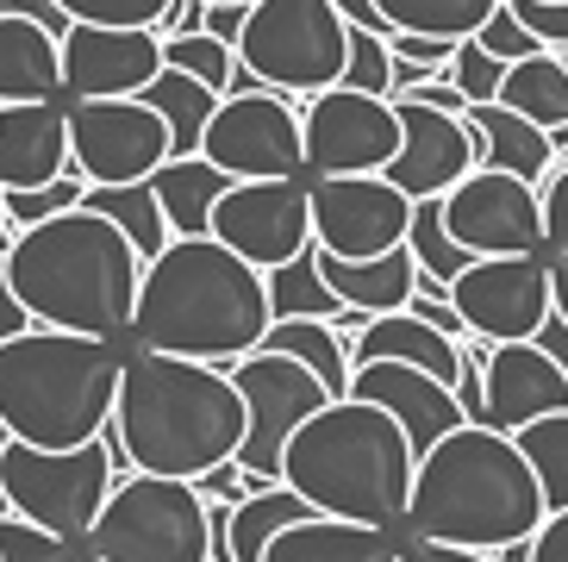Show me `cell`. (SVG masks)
<instances>
[{"label":"cell","mask_w":568,"mask_h":562,"mask_svg":"<svg viewBox=\"0 0 568 562\" xmlns=\"http://www.w3.org/2000/svg\"><path fill=\"white\" fill-rule=\"evenodd\" d=\"M163 76V32L69 26L63 32V94L69 100H138Z\"/></svg>","instance_id":"cell-18"},{"label":"cell","mask_w":568,"mask_h":562,"mask_svg":"<svg viewBox=\"0 0 568 562\" xmlns=\"http://www.w3.org/2000/svg\"><path fill=\"white\" fill-rule=\"evenodd\" d=\"M125 381V350L88 331L32 325L0 344V425L19 444L82 450L106 438Z\"/></svg>","instance_id":"cell-6"},{"label":"cell","mask_w":568,"mask_h":562,"mask_svg":"<svg viewBox=\"0 0 568 562\" xmlns=\"http://www.w3.org/2000/svg\"><path fill=\"white\" fill-rule=\"evenodd\" d=\"M0 194H7V188H0Z\"/></svg>","instance_id":"cell-61"},{"label":"cell","mask_w":568,"mask_h":562,"mask_svg":"<svg viewBox=\"0 0 568 562\" xmlns=\"http://www.w3.org/2000/svg\"><path fill=\"white\" fill-rule=\"evenodd\" d=\"M251 7L256 0H206V32L219 38V44H232L244 38V26H251Z\"/></svg>","instance_id":"cell-49"},{"label":"cell","mask_w":568,"mask_h":562,"mask_svg":"<svg viewBox=\"0 0 568 562\" xmlns=\"http://www.w3.org/2000/svg\"><path fill=\"white\" fill-rule=\"evenodd\" d=\"M282 481L325 519L406 531L418 450L387 407L344 394L294 431V444L282 456Z\"/></svg>","instance_id":"cell-5"},{"label":"cell","mask_w":568,"mask_h":562,"mask_svg":"<svg viewBox=\"0 0 568 562\" xmlns=\"http://www.w3.org/2000/svg\"><path fill=\"white\" fill-rule=\"evenodd\" d=\"M463 119H468V132H475V157H481V169H506V175H518V182L544 188L550 182V169L562 163V157H556V138L544 132V126H531L525 113L500 107V100L468 107Z\"/></svg>","instance_id":"cell-24"},{"label":"cell","mask_w":568,"mask_h":562,"mask_svg":"<svg viewBox=\"0 0 568 562\" xmlns=\"http://www.w3.org/2000/svg\"><path fill=\"white\" fill-rule=\"evenodd\" d=\"M318 269H325V281H332V294L344 300V307H356V313L382 319V313H406L418 294V257L413 250H387V257H368V263H344V257H325L318 250Z\"/></svg>","instance_id":"cell-27"},{"label":"cell","mask_w":568,"mask_h":562,"mask_svg":"<svg viewBox=\"0 0 568 562\" xmlns=\"http://www.w3.org/2000/svg\"><path fill=\"white\" fill-rule=\"evenodd\" d=\"M506 7H513V13L544 38V50L568 57V0H506Z\"/></svg>","instance_id":"cell-46"},{"label":"cell","mask_w":568,"mask_h":562,"mask_svg":"<svg viewBox=\"0 0 568 562\" xmlns=\"http://www.w3.org/2000/svg\"><path fill=\"white\" fill-rule=\"evenodd\" d=\"M268 300H275V319H337L344 331L368 325V313H356V307H344V300L332 294V281L318 269V244L301 250L287 269L268 275Z\"/></svg>","instance_id":"cell-30"},{"label":"cell","mask_w":568,"mask_h":562,"mask_svg":"<svg viewBox=\"0 0 568 562\" xmlns=\"http://www.w3.org/2000/svg\"><path fill=\"white\" fill-rule=\"evenodd\" d=\"M306 119V175H387L406 144L400 100L363 94V88H325L301 107Z\"/></svg>","instance_id":"cell-12"},{"label":"cell","mask_w":568,"mask_h":562,"mask_svg":"<svg viewBox=\"0 0 568 562\" xmlns=\"http://www.w3.org/2000/svg\"><path fill=\"white\" fill-rule=\"evenodd\" d=\"M406 250L418 257V275H425L418 288H425V294H450V281L475 263V257L450 238V225H444V200H418V207H413Z\"/></svg>","instance_id":"cell-36"},{"label":"cell","mask_w":568,"mask_h":562,"mask_svg":"<svg viewBox=\"0 0 568 562\" xmlns=\"http://www.w3.org/2000/svg\"><path fill=\"white\" fill-rule=\"evenodd\" d=\"M537 338H544V344H550V350H556V363H562V369H568V325H562V319H550V325L537 331Z\"/></svg>","instance_id":"cell-56"},{"label":"cell","mask_w":568,"mask_h":562,"mask_svg":"<svg viewBox=\"0 0 568 562\" xmlns=\"http://www.w3.org/2000/svg\"><path fill=\"white\" fill-rule=\"evenodd\" d=\"M82 550H88V544H82ZM82 562H94V556H82Z\"/></svg>","instance_id":"cell-60"},{"label":"cell","mask_w":568,"mask_h":562,"mask_svg":"<svg viewBox=\"0 0 568 562\" xmlns=\"http://www.w3.org/2000/svg\"><path fill=\"white\" fill-rule=\"evenodd\" d=\"M213 238L232 244L263 275L287 269L301 250H313V175H294V182H232L213 213Z\"/></svg>","instance_id":"cell-15"},{"label":"cell","mask_w":568,"mask_h":562,"mask_svg":"<svg viewBox=\"0 0 568 562\" xmlns=\"http://www.w3.org/2000/svg\"><path fill=\"white\" fill-rule=\"evenodd\" d=\"M7 275H13V294L26 300L32 325L88 331L106 344L132 338L144 250L94 207H75L63 219L19 232V244L7 250Z\"/></svg>","instance_id":"cell-4"},{"label":"cell","mask_w":568,"mask_h":562,"mask_svg":"<svg viewBox=\"0 0 568 562\" xmlns=\"http://www.w3.org/2000/svg\"><path fill=\"white\" fill-rule=\"evenodd\" d=\"M7 444H13V431H7V425H0V450H7Z\"/></svg>","instance_id":"cell-58"},{"label":"cell","mask_w":568,"mask_h":562,"mask_svg":"<svg viewBox=\"0 0 568 562\" xmlns=\"http://www.w3.org/2000/svg\"><path fill=\"white\" fill-rule=\"evenodd\" d=\"M481 344V381H487V425L494 431H525L550 413H568V369L544 338L518 344Z\"/></svg>","instance_id":"cell-19"},{"label":"cell","mask_w":568,"mask_h":562,"mask_svg":"<svg viewBox=\"0 0 568 562\" xmlns=\"http://www.w3.org/2000/svg\"><path fill=\"white\" fill-rule=\"evenodd\" d=\"M63 100V32L38 13H0V107Z\"/></svg>","instance_id":"cell-23"},{"label":"cell","mask_w":568,"mask_h":562,"mask_svg":"<svg viewBox=\"0 0 568 562\" xmlns=\"http://www.w3.org/2000/svg\"><path fill=\"white\" fill-rule=\"evenodd\" d=\"M518 450L531 456L537 481H544V500H550V513H562L568 506V413H550L537 419V425L513 431Z\"/></svg>","instance_id":"cell-37"},{"label":"cell","mask_w":568,"mask_h":562,"mask_svg":"<svg viewBox=\"0 0 568 562\" xmlns=\"http://www.w3.org/2000/svg\"><path fill=\"white\" fill-rule=\"evenodd\" d=\"M444 225L468 257H531L544 250V200L506 169H475L444 194Z\"/></svg>","instance_id":"cell-17"},{"label":"cell","mask_w":568,"mask_h":562,"mask_svg":"<svg viewBox=\"0 0 568 562\" xmlns=\"http://www.w3.org/2000/svg\"><path fill=\"white\" fill-rule=\"evenodd\" d=\"M69 100V94H63ZM69 157L88 188L151 182L156 169L175 157L169 119L151 100H69Z\"/></svg>","instance_id":"cell-13"},{"label":"cell","mask_w":568,"mask_h":562,"mask_svg":"<svg viewBox=\"0 0 568 562\" xmlns=\"http://www.w3.org/2000/svg\"><path fill=\"white\" fill-rule=\"evenodd\" d=\"M531 562H568V506L537 525V538H531Z\"/></svg>","instance_id":"cell-52"},{"label":"cell","mask_w":568,"mask_h":562,"mask_svg":"<svg viewBox=\"0 0 568 562\" xmlns=\"http://www.w3.org/2000/svg\"><path fill=\"white\" fill-rule=\"evenodd\" d=\"M313 506H306L287 481H275V488H256L244 506H232V550H237V562H263L268 556V544L282 538L294 519H306Z\"/></svg>","instance_id":"cell-35"},{"label":"cell","mask_w":568,"mask_h":562,"mask_svg":"<svg viewBox=\"0 0 568 562\" xmlns=\"http://www.w3.org/2000/svg\"><path fill=\"white\" fill-rule=\"evenodd\" d=\"M450 300L463 313L468 338L487 344H518L556 319V288H550V250L531 257H475L450 281Z\"/></svg>","instance_id":"cell-14"},{"label":"cell","mask_w":568,"mask_h":562,"mask_svg":"<svg viewBox=\"0 0 568 562\" xmlns=\"http://www.w3.org/2000/svg\"><path fill=\"white\" fill-rule=\"evenodd\" d=\"M151 188L163 200L175 238H213V213H219V200H225V188H232V175L219 163H206V157H169L151 175Z\"/></svg>","instance_id":"cell-28"},{"label":"cell","mask_w":568,"mask_h":562,"mask_svg":"<svg viewBox=\"0 0 568 562\" xmlns=\"http://www.w3.org/2000/svg\"><path fill=\"white\" fill-rule=\"evenodd\" d=\"M475 38H481V44L494 50L500 63H525V57H537V50H544V38H537L531 26H525V19L513 13V7H500V13L487 19V26H481Z\"/></svg>","instance_id":"cell-44"},{"label":"cell","mask_w":568,"mask_h":562,"mask_svg":"<svg viewBox=\"0 0 568 562\" xmlns=\"http://www.w3.org/2000/svg\"><path fill=\"white\" fill-rule=\"evenodd\" d=\"M406 100H425V107H437V113H468V100H463V88L450 82V69H444V76H432V82H418Z\"/></svg>","instance_id":"cell-53"},{"label":"cell","mask_w":568,"mask_h":562,"mask_svg":"<svg viewBox=\"0 0 568 562\" xmlns=\"http://www.w3.org/2000/svg\"><path fill=\"white\" fill-rule=\"evenodd\" d=\"M406 531H382V525H351V519H325L306 513L268 544L263 562H400Z\"/></svg>","instance_id":"cell-26"},{"label":"cell","mask_w":568,"mask_h":562,"mask_svg":"<svg viewBox=\"0 0 568 562\" xmlns=\"http://www.w3.org/2000/svg\"><path fill=\"white\" fill-rule=\"evenodd\" d=\"M387 50H394L400 63L437 69V76H444V69L456 63V44H450V38H425V32H394V38H387Z\"/></svg>","instance_id":"cell-47"},{"label":"cell","mask_w":568,"mask_h":562,"mask_svg":"<svg viewBox=\"0 0 568 562\" xmlns=\"http://www.w3.org/2000/svg\"><path fill=\"white\" fill-rule=\"evenodd\" d=\"M506 69H513V63H500L481 38H463V44H456V63H450V82L463 88L468 107H487V100H500Z\"/></svg>","instance_id":"cell-41"},{"label":"cell","mask_w":568,"mask_h":562,"mask_svg":"<svg viewBox=\"0 0 568 562\" xmlns=\"http://www.w3.org/2000/svg\"><path fill=\"white\" fill-rule=\"evenodd\" d=\"M356 331H344L337 319H275L263 338V350H282V357H294V363H306L325 388H332V400L351 394L356 381Z\"/></svg>","instance_id":"cell-29"},{"label":"cell","mask_w":568,"mask_h":562,"mask_svg":"<svg viewBox=\"0 0 568 562\" xmlns=\"http://www.w3.org/2000/svg\"><path fill=\"white\" fill-rule=\"evenodd\" d=\"M82 556H88V550H82ZM82 556H75L69 538L38 531L32 519H19V513L0 519V562H82Z\"/></svg>","instance_id":"cell-42"},{"label":"cell","mask_w":568,"mask_h":562,"mask_svg":"<svg viewBox=\"0 0 568 562\" xmlns=\"http://www.w3.org/2000/svg\"><path fill=\"white\" fill-rule=\"evenodd\" d=\"M0 13H32V7L26 0H0Z\"/></svg>","instance_id":"cell-57"},{"label":"cell","mask_w":568,"mask_h":562,"mask_svg":"<svg viewBox=\"0 0 568 562\" xmlns=\"http://www.w3.org/2000/svg\"><path fill=\"white\" fill-rule=\"evenodd\" d=\"M144 100H151L156 113L169 119V138H175V157H201L206 144V126H213L219 113V94L206 82H194V76H182V69H163L151 88H144Z\"/></svg>","instance_id":"cell-33"},{"label":"cell","mask_w":568,"mask_h":562,"mask_svg":"<svg viewBox=\"0 0 568 562\" xmlns=\"http://www.w3.org/2000/svg\"><path fill=\"white\" fill-rule=\"evenodd\" d=\"M19 331H32V313L13 294V275H7V257H0V344H13Z\"/></svg>","instance_id":"cell-51"},{"label":"cell","mask_w":568,"mask_h":562,"mask_svg":"<svg viewBox=\"0 0 568 562\" xmlns=\"http://www.w3.org/2000/svg\"><path fill=\"white\" fill-rule=\"evenodd\" d=\"M268 325H275L268 275L256 263H244L232 244H219V238H175L163 257L144 263L138 319H132L138 350H163V357L232 369L251 350H263Z\"/></svg>","instance_id":"cell-1"},{"label":"cell","mask_w":568,"mask_h":562,"mask_svg":"<svg viewBox=\"0 0 568 562\" xmlns=\"http://www.w3.org/2000/svg\"><path fill=\"white\" fill-rule=\"evenodd\" d=\"M88 207L113 219L119 232H125L138 250H144V263H151V257H163V250L175 244V232H169V213H163V200H156V188H151V182L88 188Z\"/></svg>","instance_id":"cell-34"},{"label":"cell","mask_w":568,"mask_h":562,"mask_svg":"<svg viewBox=\"0 0 568 562\" xmlns=\"http://www.w3.org/2000/svg\"><path fill=\"white\" fill-rule=\"evenodd\" d=\"M7 513H13V506H7V488H0V519H7Z\"/></svg>","instance_id":"cell-59"},{"label":"cell","mask_w":568,"mask_h":562,"mask_svg":"<svg viewBox=\"0 0 568 562\" xmlns=\"http://www.w3.org/2000/svg\"><path fill=\"white\" fill-rule=\"evenodd\" d=\"M113 438L125 444V475L138 469L163 481H201L206 469L237 463L251 438V407L232 369L132 350L113 407Z\"/></svg>","instance_id":"cell-2"},{"label":"cell","mask_w":568,"mask_h":562,"mask_svg":"<svg viewBox=\"0 0 568 562\" xmlns=\"http://www.w3.org/2000/svg\"><path fill=\"white\" fill-rule=\"evenodd\" d=\"M75 207H88V182L69 169L63 182H44V188H7L0 194V213L13 219L19 232H32V225H44V219H63L75 213Z\"/></svg>","instance_id":"cell-39"},{"label":"cell","mask_w":568,"mask_h":562,"mask_svg":"<svg viewBox=\"0 0 568 562\" xmlns=\"http://www.w3.org/2000/svg\"><path fill=\"white\" fill-rule=\"evenodd\" d=\"M232 381H237V394H244V407H251V438L237 450V469L256 475V488H275L294 431H301L318 407H332V388H325L306 363L282 357V350H251L244 363H232Z\"/></svg>","instance_id":"cell-10"},{"label":"cell","mask_w":568,"mask_h":562,"mask_svg":"<svg viewBox=\"0 0 568 562\" xmlns=\"http://www.w3.org/2000/svg\"><path fill=\"white\" fill-rule=\"evenodd\" d=\"M351 394L375 400V407H387V413L400 419L418 456H425L437 438H450V431L468 425V413H463V400H456L450 381H437L432 369H413V363H356Z\"/></svg>","instance_id":"cell-21"},{"label":"cell","mask_w":568,"mask_h":562,"mask_svg":"<svg viewBox=\"0 0 568 562\" xmlns=\"http://www.w3.org/2000/svg\"><path fill=\"white\" fill-rule=\"evenodd\" d=\"M400 562H500L487 550H463V544H437V538H406Z\"/></svg>","instance_id":"cell-50"},{"label":"cell","mask_w":568,"mask_h":562,"mask_svg":"<svg viewBox=\"0 0 568 562\" xmlns=\"http://www.w3.org/2000/svg\"><path fill=\"white\" fill-rule=\"evenodd\" d=\"M69 26H119V32H156L169 0H51Z\"/></svg>","instance_id":"cell-40"},{"label":"cell","mask_w":568,"mask_h":562,"mask_svg":"<svg viewBox=\"0 0 568 562\" xmlns=\"http://www.w3.org/2000/svg\"><path fill=\"white\" fill-rule=\"evenodd\" d=\"M544 519H550L544 481L513 431L463 425L418 456L406 538H437V544L500 556L513 544H531Z\"/></svg>","instance_id":"cell-3"},{"label":"cell","mask_w":568,"mask_h":562,"mask_svg":"<svg viewBox=\"0 0 568 562\" xmlns=\"http://www.w3.org/2000/svg\"><path fill=\"white\" fill-rule=\"evenodd\" d=\"M206 163H219L232 182H294L306 175V119L294 94L256 88V94H225L201 144Z\"/></svg>","instance_id":"cell-11"},{"label":"cell","mask_w":568,"mask_h":562,"mask_svg":"<svg viewBox=\"0 0 568 562\" xmlns=\"http://www.w3.org/2000/svg\"><path fill=\"white\" fill-rule=\"evenodd\" d=\"M206 500H225V506H244V500L256 494V475H244L237 463H219V469H206L201 481H194Z\"/></svg>","instance_id":"cell-48"},{"label":"cell","mask_w":568,"mask_h":562,"mask_svg":"<svg viewBox=\"0 0 568 562\" xmlns=\"http://www.w3.org/2000/svg\"><path fill=\"white\" fill-rule=\"evenodd\" d=\"M500 107L525 113L531 126H544V132H562L568 126V57L537 50V57L513 63L506 69V88H500Z\"/></svg>","instance_id":"cell-31"},{"label":"cell","mask_w":568,"mask_h":562,"mask_svg":"<svg viewBox=\"0 0 568 562\" xmlns=\"http://www.w3.org/2000/svg\"><path fill=\"white\" fill-rule=\"evenodd\" d=\"M550 288H556V319L568 325V257H550Z\"/></svg>","instance_id":"cell-55"},{"label":"cell","mask_w":568,"mask_h":562,"mask_svg":"<svg viewBox=\"0 0 568 562\" xmlns=\"http://www.w3.org/2000/svg\"><path fill=\"white\" fill-rule=\"evenodd\" d=\"M0 488H7V506L19 519H32L38 531L88 544V531L101 525L106 500L119 488L113 438H94L82 450H38L13 438L0 450Z\"/></svg>","instance_id":"cell-9"},{"label":"cell","mask_w":568,"mask_h":562,"mask_svg":"<svg viewBox=\"0 0 568 562\" xmlns=\"http://www.w3.org/2000/svg\"><path fill=\"white\" fill-rule=\"evenodd\" d=\"M400 126L406 144L387 169V182L413 200H444L456 182H468L481 157H475V132H468L463 113H437L425 100H400Z\"/></svg>","instance_id":"cell-20"},{"label":"cell","mask_w":568,"mask_h":562,"mask_svg":"<svg viewBox=\"0 0 568 562\" xmlns=\"http://www.w3.org/2000/svg\"><path fill=\"white\" fill-rule=\"evenodd\" d=\"M163 69H182V76L206 82L225 100L232 94V76H237V50L219 44L213 32H182V38H163Z\"/></svg>","instance_id":"cell-38"},{"label":"cell","mask_w":568,"mask_h":562,"mask_svg":"<svg viewBox=\"0 0 568 562\" xmlns=\"http://www.w3.org/2000/svg\"><path fill=\"white\" fill-rule=\"evenodd\" d=\"M351 357H356V363H413V369H432V375L450 381V388H456V375H463V338L437 331L432 319H418L413 307H406V313L368 319V325L356 331Z\"/></svg>","instance_id":"cell-25"},{"label":"cell","mask_w":568,"mask_h":562,"mask_svg":"<svg viewBox=\"0 0 568 562\" xmlns=\"http://www.w3.org/2000/svg\"><path fill=\"white\" fill-rule=\"evenodd\" d=\"M413 194L387 182V175H325L313 182V244L344 263H368L400 250L413 232Z\"/></svg>","instance_id":"cell-16"},{"label":"cell","mask_w":568,"mask_h":562,"mask_svg":"<svg viewBox=\"0 0 568 562\" xmlns=\"http://www.w3.org/2000/svg\"><path fill=\"white\" fill-rule=\"evenodd\" d=\"M344 88H363V94H387L394 100V50L382 32H351V69H344Z\"/></svg>","instance_id":"cell-43"},{"label":"cell","mask_w":568,"mask_h":562,"mask_svg":"<svg viewBox=\"0 0 568 562\" xmlns=\"http://www.w3.org/2000/svg\"><path fill=\"white\" fill-rule=\"evenodd\" d=\"M351 19L337 0H256L237 38V63L275 94H325L351 69Z\"/></svg>","instance_id":"cell-8"},{"label":"cell","mask_w":568,"mask_h":562,"mask_svg":"<svg viewBox=\"0 0 568 562\" xmlns=\"http://www.w3.org/2000/svg\"><path fill=\"white\" fill-rule=\"evenodd\" d=\"M69 157V100H13L0 107V188L63 182Z\"/></svg>","instance_id":"cell-22"},{"label":"cell","mask_w":568,"mask_h":562,"mask_svg":"<svg viewBox=\"0 0 568 562\" xmlns=\"http://www.w3.org/2000/svg\"><path fill=\"white\" fill-rule=\"evenodd\" d=\"M537 200H544V250L568 257V163L550 169V182L537 188Z\"/></svg>","instance_id":"cell-45"},{"label":"cell","mask_w":568,"mask_h":562,"mask_svg":"<svg viewBox=\"0 0 568 562\" xmlns=\"http://www.w3.org/2000/svg\"><path fill=\"white\" fill-rule=\"evenodd\" d=\"M337 13L351 19V26H363V32H382L387 38V19H382V7H375V0H337Z\"/></svg>","instance_id":"cell-54"},{"label":"cell","mask_w":568,"mask_h":562,"mask_svg":"<svg viewBox=\"0 0 568 562\" xmlns=\"http://www.w3.org/2000/svg\"><path fill=\"white\" fill-rule=\"evenodd\" d=\"M94 562H213V500L194 481L125 475L88 531Z\"/></svg>","instance_id":"cell-7"},{"label":"cell","mask_w":568,"mask_h":562,"mask_svg":"<svg viewBox=\"0 0 568 562\" xmlns=\"http://www.w3.org/2000/svg\"><path fill=\"white\" fill-rule=\"evenodd\" d=\"M387 19V38L394 32H425V38H450V44H463V38H475L487 26V19L500 13L506 0H375Z\"/></svg>","instance_id":"cell-32"}]
</instances>
